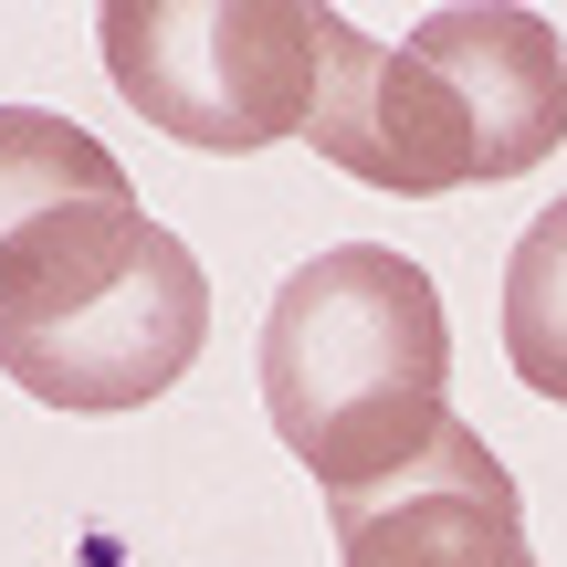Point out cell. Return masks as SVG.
<instances>
[{"mask_svg":"<svg viewBox=\"0 0 567 567\" xmlns=\"http://www.w3.org/2000/svg\"><path fill=\"white\" fill-rule=\"evenodd\" d=\"M410 53L452 84L484 179H526V168L557 158V137H567V32L557 21L515 11V0H463V11H431L410 32Z\"/></svg>","mask_w":567,"mask_h":567,"instance_id":"obj_6","label":"cell"},{"mask_svg":"<svg viewBox=\"0 0 567 567\" xmlns=\"http://www.w3.org/2000/svg\"><path fill=\"white\" fill-rule=\"evenodd\" d=\"M210 337V284L168 221L74 200L0 243V368L42 410H147L189 379Z\"/></svg>","mask_w":567,"mask_h":567,"instance_id":"obj_2","label":"cell"},{"mask_svg":"<svg viewBox=\"0 0 567 567\" xmlns=\"http://www.w3.org/2000/svg\"><path fill=\"white\" fill-rule=\"evenodd\" d=\"M95 42L116 95L158 137L252 158V147L316 126L337 11H316V0H116Z\"/></svg>","mask_w":567,"mask_h":567,"instance_id":"obj_3","label":"cell"},{"mask_svg":"<svg viewBox=\"0 0 567 567\" xmlns=\"http://www.w3.org/2000/svg\"><path fill=\"white\" fill-rule=\"evenodd\" d=\"M505 358L536 400H567V189L557 210L526 221V243L505 264Z\"/></svg>","mask_w":567,"mask_h":567,"instance_id":"obj_8","label":"cell"},{"mask_svg":"<svg viewBox=\"0 0 567 567\" xmlns=\"http://www.w3.org/2000/svg\"><path fill=\"white\" fill-rule=\"evenodd\" d=\"M74 200H126V168L105 137H84L53 105H0V243H21L32 221Z\"/></svg>","mask_w":567,"mask_h":567,"instance_id":"obj_7","label":"cell"},{"mask_svg":"<svg viewBox=\"0 0 567 567\" xmlns=\"http://www.w3.org/2000/svg\"><path fill=\"white\" fill-rule=\"evenodd\" d=\"M326 168L389 189V200H442V189H484V158H473V126L452 105V84L431 74L421 53H379L337 21V53H326V95L316 126H305Z\"/></svg>","mask_w":567,"mask_h":567,"instance_id":"obj_5","label":"cell"},{"mask_svg":"<svg viewBox=\"0 0 567 567\" xmlns=\"http://www.w3.org/2000/svg\"><path fill=\"white\" fill-rule=\"evenodd\" d=\"M326 526H337L347 567H536L515 473L463 421H442L410 463L326 494Z\"/></svg>","mask_w":567,"mask_h":567,"instance_id":"obj_4","label":"cell"},{"mask_svg":"<svg viewBox=\"0 0 567 567\" xmlns=\"http://www.w3.org/2000/svg\"><path fill=\"white\" fill-rule=\"evenodd\" d=\"M452 326L442 284L389 243H337L284 274L264 316V410L274 442L316 473L326 494L410 463L452 421Z\"/></svg>","mask_w":567,"mask_h":567,"instance_id":"obj_1","label":"cell"}]
</instances>
